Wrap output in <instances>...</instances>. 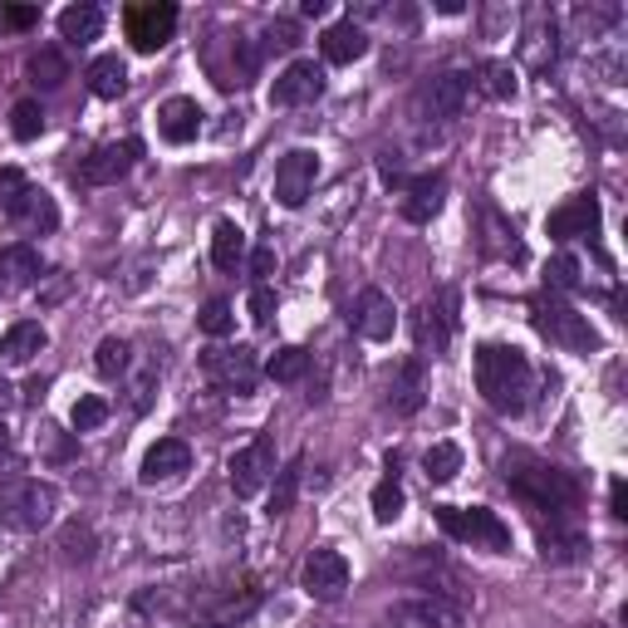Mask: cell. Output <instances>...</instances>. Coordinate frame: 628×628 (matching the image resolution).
I'll return each instance as SVG.
<instances>
[{
  "label": "cell",
  "mask_w": 628,
  "mask_h": 628,
  "mask_svg": "<svg viewBox=\"0 0 628 628\" xmlns=\"http://www.w3.org/2000/svg\"><path fill=\"white\" fill-rule=\"evenodd\" d=\"M30 79L40 83V89H59V83L69 79V59L59 55L55 45H45V49H35L30 55Z\"/></svg>",
  "instance_id": "31"
},
{
  "label": "cell",
  "mask_w": 628,
  "mask_h": 628,
  "mask_svg": "<svg viewBox=\"0 0 628 628\" xmlns=\"http://www.w3.org/2000/svg\"><path fill=\"white\" fill-rule=\"evenodd\" d=\"M319 93H324V65H314V59H295L285 75H276V83H270V103L276 109H300V103H314Z\"/></svg>",
  "instance_id": "15"
},
{
  "label": "cell",
  "mask_w": 628,
  "mask_h": 628,
  "mask_svg": "<svg viewBox=\"0 0 628 628\" xmlns=\"http://www.w3.org/2000/svg\"><path fill=\"white\" fill-rule=\"evenodd\" d=\"M250 270H256V280L276 276V246H256V256H250Z\"/></svg>",
  "instance_id": "49"
},
{
  "label": "cell",
  "mask_w": 628,
  "mask_h": 628,
  "mask_svg": "<svg viewBox=\"0 0 628 628\" xmlns=\"http://www.w3.org/2000/svg\"><path fill=\"white\" fill-rule=\"evenodd\" d=\"M138 157H143V143L138 138L103 143V148H93L79 162V182L83 187H113V182H123V177L133 172V162H138Z\"/></svg>",
  "instance_id": "11"
},
{
  "label": "cell",
  "mask_w": 628,
  "mask_h": 628,
  "mask_svg": "<svg viewBox=\"0 0 628 628\" xmlns=\"http://www.w3.org/2000/svg\"><path fill=\"white\" fill-rule=\"evenodd\" d=\"M20 226H30V232H55L59 226V212H55V202H49V192H30L25 197V206H20V216H15Z\"/></svg>",
  "instance_id": "36"
},
{
  "label": "cell",
  "mask_w": 628,
  "mask_h": 628,
  "mask_svg": "<svg viewBox=\"0 0 628 628\" xmlns=\"http://www.w3.org/2000/svg\"><path fill=\"white\" fill-rule=\"evenodd\" d=\"M379 167H383V182H403V167H397V153H383V157H379Z\"/></svg>",
  "instance_id": "51"
},
{
  "label": "cell",
  "mask_w": 628,
  "mask_h": 628,
  "mask_svg": "<svg viewBox=\"0 0 628 628\" xmlns=\"http://www.w3.org/2000/svg\"><path fill=\"white\" fill-rule=\"evenodd\" d=\"M452 329H457V295L452 290H442L437 305L417 310V344H423V349L433 344V354H442L447 339H452Z\"/></svg>",
  "instance_id": "20"
},
{
  "label": "cell",
  "mask_w": 628,
  "mask_h": 628,
  "mask_svg": "<svg viewBox=\"0 0 628 628\" xmlns=\"http://www.w3.org/2000/svg\"><path fill=\"white\" fill-rule=\"evenodd\" d=\"M103 35V10L99 5H69L59 10V40L69 45H89V40Z\"/></svg>",
  "instance_id": "27"
},
{
  "label": "cell",
  "mask_w": 628,
  "mask_h": 628,
  "mask_svg": "<svg viewBox=\"0 0 628 628\" xmlns=\"http://www.w3.org/2000/svg\"><path fill=\"white\" fill-rule=\"evenodd\" d=\"M471 83H481V93H486V99H516V69L506 65V59H486V65H481V79H471Z\"/></svg>",
  "instance_id": "32"
},
{
  "label": "cell",
  "mask_w": 628,
  "mask_h": 628,
  "mask_svg": "<svg viewBox=\"0 0 628 628\" xmlns=\"http://www.w3.org/2000/svg\"><path fill=\"white\" fill-rule=\"evenodd\" d=\"M467 99H471V75L467 69H447V75H433L417 89L413 113L427 123H452V119H462Z\"/></svg>",
  "instance_id": "5"
},
{
  "label": "cell",
  "mask_w": 628,
  "mask_h": 628,
  "mask_svg": "<svg viewBox=\"0 0 628 628\" xmlns=\"http://www.w3.org/2000/svg\"><path fill=\"white\" fill-rule=\"evenodd\" d=\"M59 511V491L49 481H5L0 486V526L20 530V536H35L55 520Z\"/></svg>",
  "instance_id": "3"
},
{
  "label": "cell",
  "mask_w": 628,
  "mask_h": 628,
  "mask_svg": "<svg viewBox=\"0 0 628 628\" xmlns=\"http://www.w3.org/2000/svg\"><path fill=\"white\" fill-rule=\"evenodd\" d=\"M128 363H133V344L128 339H113L109 334V339L93 349V369H99V379H123Z\"/></svg>",
  "instance_id": "33"
},
{
  "label": "cell",
  "mask_w": 628,
  "mask_h": 628,
  "mask_svg": "<svg viewBox=\"0 0 628 628\" xmlns=\"http://www.w3.org/2000/svg\"><path fill=\"white\" fill-rule=\"evenodd\" d=\"M256 609H260V590L256 584H240V590L216 594L212 604H197L192 628H236V624H246Z\"/></svg>",
  "instance_id": "14"
},
{
  "label": "cell",
  "mask_w": 628,
  "mask_h": 628,
  "mask_svg": "<svg viewBox=\"0 0 628 628\" xmlns=\"http://www.w3.org/2000/svg\"><path fill=\"white\" fill-rule=\"evenodd\" d=\"M319 55H324V65H354V59L369 55V35L354 20H334L319 35Z\"/></svg>",
  "instance_id": "21"
},
{
  "label": "cell",
  "mask_w": 628,
  "mask_h": 628,
  "mask_svg": "<svg viewBox=\"0 0 628 628\" xmlns=\"http://www.w3.org/2000/svg\"><path fill=\"white\" fill-rule=\"evenodd\" d=\"M550 240H574V236H594L599 232V197L584 192V197H570L564 206H554L550 222H546Z\"/></svg>",
  "instance_id": "17"
},
{
  "label": "cell",
  "mask_w": 628,
  "mask_h": 628,
  "mask_svg": "<svg viewBox=\"0 0 628 628\" xmlns=\"http://www.w3.org/2000/svg\"><path fill=\"white\" fill-rule=\"evenodd\" d=\"M389 407H393V413H403V417H413L417 407H423V363H417V359H407L403 369H397Z\"/></svg>",
  "instance_id": "28"
},
{
  "label": "cell",
  "mask_w": 628,
  "mask_h": 628,
  "mask_svg": "<svg viewBox=\"0 0 628 628\" xmlns=\"http://www.w3.org/2000/svg\"><path fill=\"white\" fill-rule=\"evenodd\" d=\"M349 319H354V329L363 334V339H373V344H383V339H393V329H397V310H393V300L383 295V290H359V300H354V310H349Z\"/></svg>",
  "instance_id": "16"
},
{
  "label": "cell",
  "mask_w": 628,
  "mask_h": 628,
  "mask_svg": "<svg viewBox=\"0 0 628 628\" xmlns=\"http://www.w3.org/2000/svg\"><path fill=\"white\" fill-rule=\"evenodd\" d=\"M437 526H442L452 540H462V546H486L496 554L511 550V526L486 506H471V511L467 506H437Z\"/></svg>",
  "instance_id": "4"
},
{
  "label": "cell",
  "mask_w": 628,
  "mask_h": 628,
  "mask_svg": "<svg viewBox=\"0 0 628 628\" xmlns=\"http://www.w3.org/2000/svg\"><path fill=\"white\" fill-rule=\"evenodd\" d=\"M373 520L379 526H393L397 516H403V506H407V496H403V486H397V476H383L379 486H373Z\"/></svg>",
  "instance_id": "37"
},
{
  "label": "cell",
  "mask_w": 628,
  "mask_h": 628,
  "mask_svg": "<svg viewBox=\"0 0 628 628\" xmlns=\"http://www.w3.org/2000/svg\"><path fill=\"white\" fill-rule=\"evenodd\" d=\"M300 584H305L310 599L334 604L344 590H349V560H344L339 550H329V546L310 550L305 554V570H300Z\"/></svg>",
  "instance_id": "12"
},
{
  "label": "cell",
  "mask_w": 628,
  "mask_h": 628,
  "mask_svg": "<svg viewBox=\"0 0 628 628\" xmlns=\"http://www.w3.org/2000/svg\"><path fill=\"white\" fill-rule=\"evenodd\" d=\"M128 89V65H123L119 55H99L89 65V93H99V99H119V93Z\"/></svg>",
  "instance_id": "29"
},
{
  "label": "cell",
  "mask_w": 628,
  "mask_h": 628,
  "mask_svg": "<svg viewBox=\"0 0 628 628\" xmlns=\"http://www.w3.org/2000/svg\"><path fill=\"white\" fill-rule=\"evenodd\" d=\"M59 550H65L69 564H89L93 550H99V540H93V530L83 526V520H69V526L59 530Z\"/></svg>",
  "instance_id": "39"
},
{
  "label": "cell",
  "mask_w": 628,
  "mask_h": 628,
  "mask_svg": "<svg viewBox=\"0 0 628 628\" xmlns=\"http://www.w3.org/2000/svg\"><path fill=\"white\" fill-rule=\"evenodd\" d=\"M476 389L496 413L516 417L530 407V393H536V369L520 349L511 344H481L476 349Z\"/></svg>",
  "instance_id": "1"
},
{
  "label": "cell",
  "mask_w": 628,
  "mask_h": 628,
  "mask_svg": "<svg viewBox=\"0 0 628 628\" xmlns=\"http://www.w3.org/2000/svg\"><path fill=\"white\" fill-rule=\"evenodd\" d=\"M584 550H590V540L580 530H560V526L540 530V560L546 564H580Z\"/></svg>",
  "instance_id": "26"
},
{
  "label": "cell",
  "mask_w": 628,
  "mask_h": 628,
  "mask_svg": "<svg viewBox=\"0 0 628 628\" xmlns=\"http://www.w3.org/2000/svg\"><path fill=\"white\" fill-rule=\"evenodd\" d=\"M314 182H319V153H310V148H290V153L276 162V202H280V206H290V212L310 202Z\"/></svg>",
  "instance_id": "10"
},
{
  "label": "cell",
  "mask_w": 628,
  "mask_h": 628,
  "mask_svg": "<svg viewBox=\"0 0 628 628\" xmlns=\"http://www.w3.org/2000/svg\"><path fill=\"white\" fill-rule=\"evenodd\" d=\"M447 202V177L442 172H423L413 182H403V222L427 226Z\"/></svg>",
  "instance_id": "18"
},
{
  "label": "cell",
  "mask_w": 628,
  "mask_h": 628,
  "mask_svg": "<svg viewBox=\"0 0 628 628\" xmlns=\"http://www.w3.org/2000/svg\"><path fill=\"white\" fill-rule=\"evenodd\" d=\"M226 476H232L236 496H256V491L276 476V447H270V437H256V442H246L240 452H232Z\"/></svg>",
  "instance_id": "13"
},
{
  "label": "cell",
  "mask_w": 628,
  "mask_h": 628,
  "mask_svg": "<svg viewBox=\"0 0 628 628\" xmlns=\"http://www.w3.org/2000/svg\"><path fill=\"white\" fill-rule=\"evenodd\" d=\"M157 133H162L167 143H192L197 133H202V109H197V99H167L162 109H157Z\"/></svg>",
  "instance_id": "23"
},
{
  "label": "cell",
  "mask_w": 628,
  "mask_h": 628,
  "mask_svg": "<svg viewBox=\"0 0 628 628\" xmlns=\"http://www.w3.org/2000/svg\"><path fill=\"white\" fill-rule=\"evenodd\" d=\"M202 373L216 383L222 393H236L246 397L250 389H256L260 379V363H256V349H246V344H236V349H212L202 359Z\"/></svg>",
  "instance_id": "9"
},
{
  "label": "cell",
  "mask_w": 628,
  "mask_h": 628,
  "mask_svg": "<svg viewBox=\"0 0 628 628\" xmlns=\"http://www.w3.org/2000/svg\"><path fill=\"white\" fill-rule=\"evenodd\" d=\"M550 290H580V260L554 256L550 260Z\"/></svg>",
  "instance_id": "45"
},
{
  "label": "cell",
  "mask_w": 628,
  "mask_h": 628,
  "mask_svg": "<svg viewBox=\"0 0 628 628\" xmlns=\"http://www.w3.org/2000/svg\"><path fill=\"white\" fill-rule=\"evenodd\" d=\"M520 59H526L530 69H546L554 59V15L550 10H530L526 40H520Z\"/></svg>",
  "instance_id": "24"
},
{
  "label": "cell",
  "mask_w": 628,
  "mask_h": 628,
  "mask_svg": "<svg viewBox=\"0 0 628 628\" xmlns=\"http://www.w3.org/2000/svg\"><path fill=\"white\" fill-rule=\"evenodd\" d=\"M250 319H256V324H270V319H276V295H270V285H256V290H250Z\"/></svg>",
  "instance_id": "46"
},
{
  "label": "cell",
  "mask_w": 628,
  "mask_h": 628,
  "mask_svg": "<svg viewBox=\"0 0 628 628\" xmlns=\"http://www.w3.org/2000/svg\"><path fill=\"white\" fill-rule=\"evenodd\" d=\"M69 423H75V433H93V427L109 423V403H103V397H79Z\"/></svg>",
  "instance_id": "43"
},
{
  "label": "cell",
  "mask_w": 628,
  "mask_h": 628,
  "mask_svg": "<svg viewBox=\"0 0 628 628\" xmlns=\"http://www.w3.org/2000/svg\"><path fill=\"white\" fill-rule=\"evenodd\" d=\"M240 256H246V232H240L236 222H216V232H212V260H216V270H236Z\"/></svg>",
  "instance_id": "30"
},
{
  "label": "cell",
  "mask_w": 628,
  "mask_h": 628,
  "mask_svg": "<svg viewBox=\"0 0 628 628\" xmlns=\"http://www.w3.org/2000/svg\"><path fill=\"white\" fill-rule=\"evenodd\" d=\"M123 30H128V40H133V49H138V55H157V49H162L167 40L177 35V5H167V0L128 5V15H123Z\"/></svg>",
  "instance_id": "8"
},
{
  "label": "cell",
  "mask_w": 628,
  "mask_h": 628,
  "mask_svg": "<svg viewBox=\"0 0 628 628\" xmlns=\"http://www.w3.org/2000/svg\"><path fill=\"white\" fill-rule=\"evenodd\" d=\"M153 389H157V373L148 369V373H143L138 383H133V413H143V407L153 403Z\"/></svg>",
  "instance_id": "48"
},
{
  "label": "cell",
  "mask_w": 628,
  "mask_h": 628,
  "mask_svg": "<svg viewBox=\"0 0 628 628\" xmlns=\"http://www.w3.org/2000/svg\"><path fill=\"white\" fill-rule=\"evenodd\" d=\"M305 369H310V354L300 349V344H285V349H276L266 359V373L276 383H295V379H305Z\"/></svg>",
  "instance_id": "35"
},
{
  "label": "cell",
  "mask_w": 628,
  "mask_h": 628,
  "mask_svg": "<svg viewBox=\"0 0 628 628\" xmlns=\"http://www.w3.org/2000/svg\"><path fill=\"white\" fill-rule=\"evenodd\" d=\"M295 496H300V462L280 467L276 471V486H270V501H266V516H285V511H295Z\"/></svg>",
  "instance_id": "34"
},
{
  "label": "cell",
  "mask_w": 628,
  "mask_h": 628,
  "mask_svg": "<svg viewBox=\"0 0 628 628\" xmlns=\"http://www.w3.org/2000/svg\"><path fill=\"white\" fill-rule=\"evenodd\" d=\"M501 476H506V486L516 491L526 506L550 511V516L574 511L580 506V496H584V486L574 481V471H564L554 462H540V457H530V452H511L506 462H501Z\"/></svg>",
  "instance_id": "2"
},
{
  "label": "cell",
  "mask_w": 628,
  "mask_h": 628,
  "mask_svg": "<svg viewBox=\"0 0 628 628\" xmlns=\"http://www.w3.org/2000/svg\"><path fill=\"white\" fill-rule=\"evenodd\" d=\"M45 344H49L45 324L20 319V324H10V329L0 334V363H5V369H20V363H30L35 354H45Z\"/></svg>",
  "instance_id": "22"
},
{
  "label": "cell",
  "mask_w": 628,
  "mask_h": 628,
  "mask_svg": "<svg viewBox=\"0 0 628 628\" xmlns=\"http://www.w3.org/2000/svg\"><path fill=\"white\" fill-rule=\"evenodd\" d=\"M300 45V30L290 25V20H280V25L266 30V49H295Z\"/></svg>",
  "instance_id": "47"
},
{
  "label": "cell",
  "mask_w": 628,
  "mask_h": 628,
  "mask_svg": "<svg viewBox=\"0 0 628 628\" xmlns=\"http://www.w3.org/2000/svg\"><path fill=\"white\" fill-rule=\"evenodd\" d=\"M35 25H40L35 5H5L0 0V35H20V30H35Z\"/></svg>",
  "instance_id": "44"
},
{
  "label": "cell",
  "mask_w": 628,
  "mask_h": 628,
  "mask_svg": "<svg viewBox=\"0 0 628 628\" xmlns=\"http://www.w3.org/2000/svg\"><path fill=\"white\" fill-rule=\"evenodd\" d=\"M40 270H45V266H40V250H35V246H25V240H15V246L0 250V280H5L10 290L35 285Z\"/></svg>",
  "instance_id": "25"
},
{
  "label": "cell",
  "mask_w": 628,
  "mask_h": 628,
  "mask_svg": "<svg viewBox=\"0 0 628 628\" xmlns=\"http://www.w3.org/2000/svg\"><path fill=\"white\" fill-rule=\"evenodd\" d=\"M389 628H467L462 604L442 599V594H413V599H397L383 614Z\"/></svg>",
  "instance_id": "7"
},
{
  "label": "cell",
  "mask_w": 628,
  "mask_h": 628,
  "mask_svg": "<svg viewBox=\"0 0 628 628\" xmlns=\"http://www.w3.org/2000/svg\"><path fill=\"white\" fill-rule=\"evenodd\" d=\"M536 329L546 334V339L564 344L570 354H590V349H599V334H594V324L584 319L580 310L560 305V300H536Z\"/></svg>",
  "instance_id": "6"
},
{
  "label": "cell",
  "mask_w": 628,
  "mask_h": 628,
  "mask_svg": "<svg viewBox=\"0 0 628 628\" xmlns=\"http://www.w3.org/2000/svg\"><path fill=\"white\" fill-rule=\"evenodd\" d=\"M187 467H192V447H187L182 437H157L148 452H143L138 476H143V486H157V481L182 476Z\"/></svg>",
  "instance_id": "19"
},
{
  "label": "cell",
  "mask_w": 628,
  "mask_h": 628,
  "mask_svg": "<svg viewBox=\"0 0 628 628\" xmlns=\"http://www.w3.org/2000/svg\"><path fill=\"white\" fill-rule=\"evenodd\" d=\"M10 133H15L20 143H30V138L45 133V109H40V99H20L15 109H10Z\"/></svg>",
  "instance_id": "41"
},
{
  "label": "cell",
  "mask_w": 628,
  "mask_h": 628,
  "mask_svg": "<svg viewBox=\"0 0 628 628\" xmlns=\"http://www.w3.org/2000/svg\"><path fill=\"white\" fill-rule=\"evenodd\" d=\"M202 334H212V339H226V334L236 329V314H232V305H226V300H206L202 305Z\"/></svg>",
  "instance_id": "42"
},
{
  "label": "cell",
  "mask_w": 628,
  "mask_h": 628,
  "mask_svg": "<svg viewBox=\"0 0 628 628\" xmlns=\"http://www.w3.org/2000/svg\"><path fill=\"white\" fill-rule=\"evenodd\" d=\"M10 442V433H5V417H0V447H5Z\"/></svg>",
  "instance_id": "52"
},
{
  "label": "cell",
  "mask_w": 628,
  "mask_h": 628,
  "mask_svg": "<svg viewBox=\"0 0 628 628\" xmlns=\"http://www.w3.org/2000/svg\"><path fill=\"white\" fill-rule=\"evenodd\" d=\"M423 471H427V481H452L457 471H462V447H457V442H437V447H427Z\"/></svg>",
  "instance_id": "40"
},
{
  "label": "cell",
  "mask_w": 628,
  "mask_h": 628,
  "mask_svg": "<svg viewBox=\"0 0 628 628\" xmlns=\"http://www.w3.org/2000/svg\"><path fill=\"white\" fill-rule=\"evenodd\" d=\"M609 511H614V520H628V486H624V476H614V486H609Z\"/></svg>",
  "instance_id": "50"
},
{
  "label": "cell",
  "mask_w": 628,
  "mask_h": 628,
  "mask_svg": "<svg viewBox=\"0 0 628 628\" xmlns=\"http://www.w3.org/2000/svg\"><path fill=\"white\" fill-rule=\"evenodd\" d=\"M30 192H35V187H30V177L20 172V167H0V212H5L10 222L20 216V206H25Z\"/></svg>",
  "instance_id": "38"
}]
</instances>
